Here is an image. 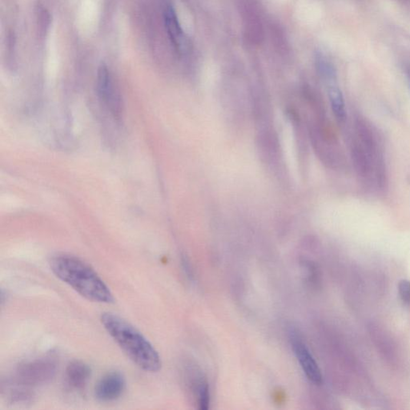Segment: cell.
I'll return each instance as SVG.
<instances>
[{
	"label": "cell",
	"instance_id": "obj_1",
	"mask_svg": "<svg viewBox=\"0 0 410 410\" xmlns=\"http://www.w3.org/2000/svg\"><path fill=\"white\" fill-rule=\"evenodd\" d=\"M49 265L59 279L86 299L98 303L113 302V293L104 281L94 269L79 258L71 255H57L51 258Z\"/></svg>",
	"mask_w": 410,
	"mask_h": 410
},
{
	"label": "cell",
	"instance_id": "obj_2",
	"mask_svg": "<svg viewBox=\"0 0 410 410\" xmlns=\"http://www.w3.org/2000/svg\"><path fill=\"white\" fill-rule=\"evenodd\" d=\"M101 323L109 335L137 366L147 372L160 370L161 360L158 352L131 324L111 312L102 314Z\"/></svg>",
	"mask_w": 410,
	"mask_h": 410
},
{
	"label": "cell",
	"instance_id": "obj_3",
	"mask_svg": "<svg viewBox=\"0 0 410 410\" xmlns=\"http://www.w3.org/2000/svg\"><path fill=\"white\" fill-rule=\"evenodd\" d=\"M57 363L51 357L26 361L18 365L15 383L31 387L49 383L57 375Z\"/></svg>",
	"mask_w": 410,
	"mask_h": 410
},
{
	"label": "cell",
	"instance_id": "obj_4",
	"mask_svg": "<svg viewBox=\"0 0 410 410\" xmlns=\"http://www.w3.org/2000/svg\"><path fill=\"white\" fill-rule=\"evenodd\" d=\"M97 93L100 100L111 111V114L120 118L121 114V100L113 84L111 74L106 65H101L97 74Z\"/></svg>",
	"mask_w": 410,
	"mask_h": 410
},
{
	"label": "cell",
	"instance_id": "obj_5",
	"mask_svg": "<svg viewBox=\"0 0 410 410\" xmlns=\"http://www.w3.org/2000/svg\"><path fill=\"white\" fill-rule=\"evenodd\" d=\"M125 385V379L120 372H109L97 382L95 396L103 402L115 401L124 393Z\"/></svg>",
	"mask_w": 410,
	"mask_h": 410
},
{
	"label": "cell",
	"instance_id": "obj_6",
	"mask_svg": "<svg viewBox=\"0 0 410 410\" xmlns=\"http://www.w3.org/2000/svg\"><path fill=\"white\" fill-rule=\"evenodd\" d=\"M164 24L171 41L179 53L184 54L189 49V42L182 30L178 17L172 6H169L164 11Z\"/></svg>",
	"mask_w": 410,
	"mask_h": 410
},
{
	"label": "cell",
	"instance_id": "obj_7",
	"mask_svg": "<svg viewBox=\"0 0 410 410\" xmlns=\"http://www.w3.org/2000/svg\"><path fill=\"white\" fill-rule=\"evenodd\" d=\"M292 348L294 350L296 358L299 361L301 366L309 378L313 383L321 384L322 382V375L318 363L314 359L312 354L309 352L306 345L300 341L293 338L292 339Z\"/></svg>",
	"mask_w": 410,
	"mask_h": 410
},
{
	"label": "cell",
	"instance_id": "obj_8",
	"mask_svg": "<svg viewBox=\"0 0 410 410\" xmlns=\"http://www.w3.org/2000/svg\"><path fill=\"white\" fill-rule=\"evenodd\" d=\"M91 370L83 361H74L66 369V383L74 390H82L85 388L91 378Z\"/></svg>",
	"mask_w": 410,
	"mask_h": 410
},
{
	"label": "cell",
	"instance_id": "obj_9",
	"mask_svg": "<svg viewBox=\"0 0 410 410\" xmlns=\"http://www.w3.org/2000/svg\"><path fill=\"white\" fill-rule=\"evenodd\" d=\"M329 97L332 111L337 118L340 120H345V108L343 95L341 93L339 87L334 83H332L329 86Z\"/></svg>",
	"mask_w": 410,
	"mask_h": 410
},
{
	"label": "cell",
	"instance_id": "obj_10",
	"mask_svg": "<svg viewBox=\"0 0 410 410\" xmlns=\"http://www.w3.org/2000/svg\"><path fill=\"white\" fill-rule=\"evenodd\" d=\"M198 403L200 405V409L206 410L209 407V389L208 384L206 382L200 383L199 389H198Z\"/></svg>",
	"mask_w": 410,
	"mask_h": 410
},
{
	"label": "cell",
	"instance_id": "obj_11",
	"mask_svg": "<svg viewBox=\"0 0 410 410\" xmlns=\"http://www.w3.org/2000/svg\"><path fill=\"white\" fill-rule=\"evenodd\" d=\"M398 291L401 301L404 303L410 304V282L408 279H401L398 285Z\"/></svg>",
	"mask_w": 410,
	"mask_h": 410
},
{
	"label": "cell",
	"instance_id": "obj_12",
	"mask_svg": "<svg viewBox=\"0 0 410 410\" xmlns=\"http://www.w3.org/2000/svg\"><path fill=\"white\" fill-rule=\"evenodd\" d=\"M409 80H410V71H409Z\"/></svg>",
	"mask_w": 410,
	"mask_h": 410
}]
</instances>
